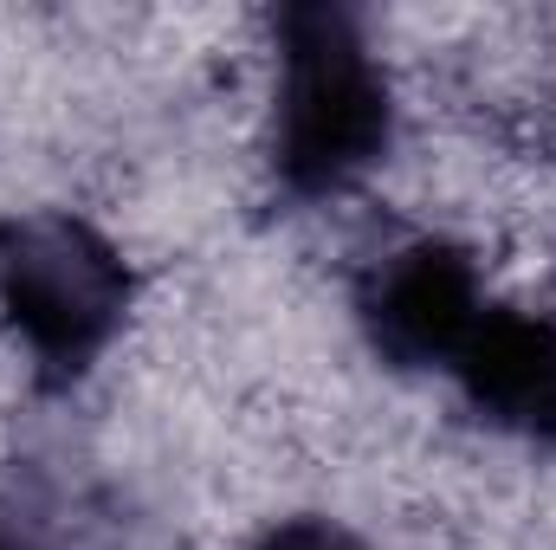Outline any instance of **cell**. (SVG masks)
Segmentation results:
<instances>
[{
  "label": "cell",
  "instance_id": "6da1fadb",
  "mask_svg": "<svg viewBox=\"0 0 556 550\" xmlns=\"http://www.w3.org/2000/svg\"><path fill=\"white\" fill-rule=\"evenodd\" d=\"M395 137L389 78L343 7H285L278 13V111L273 175L285 195L324 201L382 162Z\"/></svg>",
  "mask_w": 556,
  "mask_h": 550
},
{
  "label": "cell",
  "instance_id": "7a4b0ae2",
  "mask_svg": "<svg viewBox=\"0 0 556 550\" xmlns=\"http://www.w3.org/2000/svg\"><path fill=\"white\" fill-rule=\"evenodd\" d=\"M130 266L78 214H7L0 221V317L52 383L85 376L124 330Z\"/></svg>",
  "mask_w": 556,
  "mask_h": 550
},
{
  "label": "cell",
  "instance_id": "3957f363",
  "mask_svg": "<svg viewBox=\"0 0 556 550\" xmlns=\"http://www.w3.org/2000/svg\"><path fill=\"white\" fill-rule=\"evenodd\" d=\"M356 317H363V337L382 363H395V370L446 363L453 370L459 343L485 317L479 273L453 240H408L363 273Z\"/></svg>",
  "mask_w": 556,
  "mask_h": 550
},
{
  "label": "cell",
  "instance_id": "277c9868",
  "mask_svg": "<svg viewBox=\"0 0 556 550\" xmlns=\"http://www.w3.org/2000/svg\"><path fill=\"white\" fill-rule=\"evenodd\" d=\"M479 421L556 447V324L531 311H485L453 357Z\"/></svg>",
  "mask_w": 556,
  "mask_h": 550
},
{
  "label": "cell",
  "instance_id": "5b68a950",
  "mask_svg": "<svg viewBox=\"0 0 556 550\" xmlns=\"http://www.w3.org/2000/svg\"><path fill=\"white\" fill-rule=\"evenodd\" d=\"M260 550H369V545L356 532L330 525V518H285L260 538Z\"/></svg>",
  "mask_w": 556,
  "mask_h": 550
},
{
  "label": "cell",
  "instance_id": "8992f818",
  "mask_svg": "<svg viewBox=\"0 0 556 550\" xmlns=\"http://www.w3.org/2000/svg\"><path fill=\"white\" fill-rule=\"evenodd\" d=\"M0 550H7V545H0Z\"/></svg>",
  "mask_w": 556,
  "mask_h": 550
}]
</instances>
